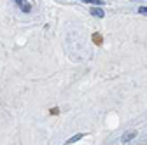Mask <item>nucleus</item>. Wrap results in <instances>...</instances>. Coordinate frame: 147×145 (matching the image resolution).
I'll use <instances>...</instances> for the list:
<instances>
[{"mask_svg":"<svg viewBox=\"0 0 147 145\" xmlns=\"http://www.w3.org/2000/svg\"><path fill=\"white\" fill-rule=\"evenodd\" d=\"M140 12H147V7H142V9H140Z\"/></svg>","mask_w":147,"mask_h":145,"instance_id":"7ed1b4c3","label":"nucleus"},{"mask_svg":"<svg viewBox=\"0 0 147 145\" xmlns=\"http://www.w3.org/2000/svg\"><path fill=\"white\" fill-rule=\"evenodd\" d=\"M16 4L20 5V7H21V11H25V12H28V11H30V4L26 2V0H18Z\"/></svg>","mask_w":147,"mask_h":145,"instance_id":"f257e3e1","label":"nucleus"},{"mask_svg":"<svg viewBox=\"0 0 147 145\" xmlns=\"http://www.w3.org/2000/svg\"><path fill=\"white\" fill-rule=\"evenodd\" d=\"M91 14L96 16V17H103V12H102L100 9H91Z\"/></svg>","mask_w":147,"mask_h":145,"instance_id":"f03ea898","label":"nucleus"}]
</instances>
